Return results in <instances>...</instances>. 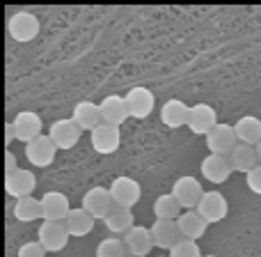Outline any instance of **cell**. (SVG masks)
Segmentation results:
<instances>
[{
    "label": "cell",
    "instance_id": "6da1fadb",
    "mask_svg": "<svg viewBox=\"0 0 261 257\" xmlns=\"http://www.w3.org/2000/svg\"><path fill=\"white\" fill-rule=\"evenodd\" d=\"M69 230L64 221H44L37 230V241L44 246L46 253H60L69 244Z\"/></svg>",
    "mask_w": 261,
    "mask_h": 257
},
{
    "label": "cell",
    "instance_id": "7a4b0ae2",
    "mask_svg": "<svg viewBox=\"0 0 261 257\" xmlns=\"http://www.w3.org/2000/svg\"><path fill=\"white\" fill-rule=\"evenodd\" d=\"M7 32L14 41L28 44V41H32L37 35H39V18H37L32 12H16L9 16Z\"/></svg>",
    "mask_w": 261,
    "mask_h": 257
},
{
    "label": "cell",
    "instance_id": "3957f363",
    "mask_svg": "<svg viewBox=\"0 0 261 257\" xmlns=\"http://www.w3.org/2000/svg\"><path fill=\"white\" fill-rule=\"evenodd\" d=\"M195 212L206 223H220V221H225L227 212H229V204H227V198L220 191H206Z\"/></svg>",
    "mask_w": 261,
    "mask_h": 257
},
{
    "label": "cell",
    "instance_id": "277c9868",
    "mask_svg": "<svg viewBox=\"0 0 261 257\" xmlns=\"http://www.w3.org/2000/svg\"><path fill=\"white\" fill-rule=\"evenodd\" d=\"M35 189H37V177H35V172L28 170V168H18V170L5 175V191H7V195H12V198H16V200L30 198V195L35 193Z\"/></svg>",
    "mask_w": 261,
    "mask_h": 257
},
{
    "label": "cell",
    "instance_id": "5b68a950",
    "mask_svg": "<svg viewBox=\"0 0 261 257\" xmlns=\"http://www.w3.org/2000/svg\"><path fill=\"white\" fill-rule=\"evenodd\" d=\"M204 193H206V191L202 189V184H199L195 177H188V175L179 177V179L174 181V186H172V195L179 200V204L186 212H188V209H197Z\"/></svg>",
    "mask_w": 261,
    "mask_h": 257
},
{
    "label": "cell",
    "instance_id": "8992f818",
    "mask_svg": "<svg viewBox=\"0 0 261 257\" xmlns=\"http://www.w3.org/2000/svg\"><path fill=\"white\" fill-rule=\"evenodd\" d=\"M55 154H58V145L50 140V135H39L37 140L25 145V158L35 168L50 166L55 161Z\"/></svg>",
    "mask_w": 261,
    "mask_h": 257
},
{
    "label": "cell",
    "instance_id": "52a82bcc",
    "mask_svg": "<svg viewBox=\"0 0 261 257\" xmlns=\"http://www.w3.org/2000/svg\"><path fill=\"white\" fill-rule=\"evenodd\" d=\"M239 145L236 131L231 124H222L218 122L216 129L206 135V147L211 149V154H220V156H229L234 152V147Z\"/></svg>",
    "mask_w": 261,
    "mask_h": 257
},
{
    "label": "cell",
    "instance_id": "ba28073f",
    "mask_svg": "<svg viewBox=\"0 0 261 257\" xmlns=\"http://www.w3.org/2000/svg\"><path fill=\"white\" fill-rule=\"evenodd\" d=\"M110 195H113L115 204H122V207L130 209L140 202L142 189H140V184L135 179H130V177H117V179H113V184H110Z\"/></svg>",
    "mask_w": 261,
    "mask_h": 257
},
{
    "label": "cell",
    "instance_id": "9c48e42d",
    "mask_svg": "<svg viewBox=\"0 0 261 257\" xmlns=\"http://www.w3.org/2000/svg\"><path fill=\"white\" fill-rule=\"evenodd\" d=\"M218 124V115L216 110L211 108L208 104H195L190 106V113H188V127L195 135H208Z\"/></svg>",
    "mask_w": 261,
    "mask_h": 257
},
{
    "label": "cell",
    "instance_id": "30bf717a",
    "mask_svg": "<svg viewBox=\"0 0 261 257\" xmlns=\"http://www.w3.org/2000/svg\"><path fill=\"white\" fill-rule=\"evenodd\" d=\"M113 195H110V189H103V186H94L90 189L85 195H83V209L90 212L96 221H103L108 216V212L113 209Z\"/></svg>",
    "mask_w": 261,
    "mask_h": 257
},
{
    "label": "cell",
    "instance_id": "8fae6325",
    "mask_svg": "<svg viewBox=\"0 0 261 257\" xmlns=\"http://www.w3.org/2000/svg\"><path fill=\"white\" fill-rule=\"evenodd\" d=\"M92 147L99 154L108 156V154H115L119 149V143H122V133H119V127H113V124L101 122L99 127L92 131Z\"/></svg>",
    "mask_w": 261,
    "mask_h": 257
},
{
    "label": "cell",
    "instance_id": "7c38bea8",
    "mask_svg": "<svg viewBox=\"0 0 261 257\" xmlns=\"http://www.w3.org/2000/svg\"><path fill=\"white\" fill-rule=\"evenodd\" d=\"M124 97H126L130 118H135V120H147L149 115L153 113L156 99H153V92L147 90V87H130V90H128Z\"/></svg>",
    "mask_w": 261,
    "mask_h": 257
},
{
    "label": "cell",
    "instance_id": "4fadbf2b",
    "mask_svg": "<svg viewBox=\"0 0 261 257\" xmlns=\"http://www.w3.org/2000/svg\"><path fill=\"white\" fill-rule=\"evenodd\" d=\"M14 129H16V140L23 145L32 143V140H37L41 133V129H44V124H41V118L37 113H32V110H21V113L14 118Z\"/></svg>",
    "mask_w": 261,
    "mask_h": 257
},
{
    "label": "cell",
    "instance_id": "5bb4252c",
    "mask_svg": "<svg viewBox=\"0 0 261 257\" xmlns=\"http://www.w3.org/2000/svg\"><path fill=\"white\" fill-rule=\"evenodd\" d=\"M199 170H202V177H204L206 181H211V184H222V181L229 179V175L234 172V168H231L229 156H220V154H208V156L202 161Z\"/></svg>",
    "mask_w": 261,
    "mask_h": 257
},
{
    "label": "cell",
    "instance_id": "9a60e30c",
    "mask_svg": "<svg viewBox=\"0 0 261 257\" xmlns=\"http://www.w3.org/2000/svg\"><path fill=\"white\" fill-rule=\"evenodd\" d=\"M81 127H78L73 120H55L48 129V135L58 149H71L76 147V143L81 140Z\"/></svg>",
    "mask_w": 261,
    "mask_h": 257
},
{
    "label": "cell",
    "instance_id": "2e32d148",
    "mask_svg": "<svg viewBox=\"0 0 261 257\" xmlns=\"http://www.w3.org/2000/svg\"><path fill=\"white\" fill-rule=\"evenodd\" d=\"M99 106H101V120H103L106 124H113V127H122V124L130 118L126 97L108 95Z\"/></svg>",
    "mask_w": 261,
    "mask_h": 257
},
{
    "label": "cell",
    "instance_id": "e0dca14e",
    "mask_svg": "<svg viewBox=\"0 0 261 257\" xmlns=\"http://www.w3.org/2000/svg\"><path fill=\"white\" fill-rule=\"evenodd\" d=\"M71 214L69 207V198L60 191H48L41 198V216L44 221H67V216Z\"/></svg>",
    "mask_w": 261,
    "mask_h": 257
},
{
    "label": "cell",
    "instance_id": "ac0fdd59",
    "mask_svg": "<svg viewBox=\"0 0 261 257\" xmlns=\"http://www.w3.org/2000/svg\"><path fill=\"white\" fill-rule=\"evenodd\" d=\"M124 244L128 248L130 257H147L153 248V239H151V230L142 225H135L124 235Z\"/></svg>",
    "mask_w": 261,
    "mask_h": 257
},
{
    "label": "cell",
    "instance_id": "d6986e66",
    "mask_svg": "<svg viewBox=\"0 0 261 257\" xmlns=\"http://www.w3.org/2000/svg\"><path fill=\"white\" fill-rule=\"evenodd\" d=\"M149 230H151V239H153V246H156V248H167L170 250L176 241L184 239L181 232H179L176 221H158L156 218V223H153Z\"/></svg>",
    "mask_w": 261,
    "mask_h": 257
},
{
    "label": "cell",
    "instance_id": "ffe728a7",
    "mask_svg": "<svg viewBox=\"0 0 261 257\" xmlns=\"http://www.w3.org/2000/svg\"><path fill=\"white\" fill-rule=\"evenodd\" d=\"M71 120L81 127V131H94L99 127L103 120H101V106L94 104V101H81V104H76V108H73V115Z\"/></svg>",
    "mask_w": 261,
    "mask_h": 257
},
{
    "label": "cell",
    "instance_id": "44dd1931",
    "mask_svg": "<svg viewBox=\"0 0 261 257\" xmlns=\"http://www.w3.org/2000/svg\"><path fill=\"white\" fill-rule=\"evenodd\" d=\"M190 106H186L181 99H167L161 108V122L170 129H179L188 124Z\"/></svg>",
    "mask_w": 261,
    "mask_h": 257
},
{
    "label": "cell",
    "instance_id": "7402d4cb",
    "mask_svg": "<svg viewBox=\"0 0 261 257\" xmlns=\"http://www.w3.org/2000/svg\"><path fill=\"white\" fill-rule=\"evenodd\" d=\"M176 225H179V232H181V237H184V239L197 241L199 237L206 232L208 223L204 221V218L199 216L195 209H188V212H184L179 218H176Z\"/></svg>",
    "mask_w": 261,
    "mask_h": 257
},
{
    "label": "cell",
    "instance_id": "603a6c76",
    "mask_svg": "<svg viewBox=\"0 0 261 257\" xmlns=\"http://www.w3.org/2000/svg\"><path fill=\"white\" fill-rule=\"evenodd\" d=\"M234 131H236V138L243 145L257 147L261 143V120L254 118V115H243V118L234 124Z\"/></svg>",
    "mask_w": 261,
    "mask_h": 257
},
{
    "label": "cell",
    "instance_id": "cb8c5ba5",
    "mask_svg": "<svg viewBox=\"0 0 261 257\" xmlns=\"http://www.w3.org/2000/svg\"><path fill=\"white\" fill-rule=\"evenodd\" d=\"M133 212L128 207H122V204H113V209L108 212V216L103 218L106 227H108L113 235H126L133 225Z\"/></svg>",
    "mask_w": 261,
    "mask_h": 257
},
{
    "label": "cell",
    "instance_id": "d4e9b609",
    "mask_svg": "<svg viewBox=\"0 0 261 257\" xmlns=\"http://www.w3.org/2000/svg\"><path fill=\"white\" fill-rule=\"evenodd\" d=\"M229 161H231V168H234L236 172H243V175H248L250 170H254V168L259 166L257 149L250 147V145H243V143H239L234 147V152L229 154Z\"/></svg>",
    "mask_w": 261,
    "mask_h": 257
},
{
    "label": "cell",
    "instance_id": "484cf974",
    "mask_svg": "<svg viewBox=\"0 0 261 257\" xmlns=\"http://www.w3.org/2000/svg\"><path fill=\"white\" fill-rule=\"evenodd\" d=\"M64 223H67V230L71 237H87L94 230L96 218L92 216L90 212H85L83 207H78V209H71V214L67 216Z\"/></svg>",
    "mask_w": 261,
    "mask_h": 257
},
{
    "label": "cell",
    "instance_id": "4316f807",
    "mask_svg": "<svg viewBox=\"0 0 261 257\" xmlns=\"http://www.w3.org/2000/svg\"><path fill=\"white\" fill-rule=\"evenodd\" d=\"M181 204L179 200L174 198L172 193H163L156 198V202H153V214H156L158 221H176V218L181 216Z\"/></svg>",
    "mask_w": 261,
    "mask_h": 257
},
{
    "label": "cell",
    "instance_id": "83f0119b",
    "mask_svg": "<svg viewBox=\"0 0 261 257\" xmlns=\"http://www.w3.org/2000/svg\"><path fill=\"white\" fill-rule=\"evenodd\" d=\"M14 216L21 223H32V221L44 218L41 216V200H37L35 195L16 200V204H14Z\"/></svg>",
    "mask_w": 261,
    "mask_h": 257
},
{
    "label": "cell",
    "instance_id": "f1b7e54d",
    "mask_svg": "<svg viewBox=\"0 0 261 257\" xmlns=\"http://www.w3.org/2000/svg\"><path fill=\"white\" fill-rule=\"evenodd\" d=\"M96 257H128V248L124 244V239L108 237L96 246Z\"/></svg>",
    "mask_w": 261,
    "mask_h": 257
},
{
    "label": "cell",
    "instance_id": "f546056e",
    "mask_svg": "<svg viewBox=\"0 0 261 257\" xmlns=\"http://www.w3.org/2000/svg\"><path fill=\"white\" fill-rule=\"evenodd\" d=\"M167 257H202V250H199L197 241H193V239H179L170 248V255H167Z\"/></svg>",
    "mask_w": 261,
    "mask_h": 257
},
{
    "label": "cell",
    "instance_id": "4dcf8cb0",
    "mask_svg": "<svg viewBox=\"0 0 261 257\" xmlns=\"http://www.w3.org/2000/svg\"><path fill=\"white\" fill-rule=\"evenodd\" d=\"M16 257H46V250L39 241H28V244L18 246Z\"/></svg>",
    "mask_w": 261,
    "mask_h": 257
},
{
    "label": "cell",
    "instance_id": "1f68e13d",
    "mask_svg": "<svg viewBox=\"0 0 261 257\" xmlns=\"http://www.w3.org/2000/svg\"><path fill=\"white\" fill-rule=\"evenodd\" d=\"M245 177H248V189L252 191L254 195H261V163L254 170H250Z\"/></svg>",
    "mask_w": 261,
    "mask_h": 257
},
{
    "label": "cell",
    "instance_id": "d6a6232c",
    "mask_svg": "<svg viewBox=\"0 0 261 257\" xmlns=\"http://www.w3.org/2000/svg\"><path fill=\"white\" fill-rule=\"evenodd\" d=\"M14 170H18V166H16V156H14L12 152H5V175H9V172H14Z\"/></svg>",
    "mask_w": 261,
    "mask_h": 257
},
{
    "label": "cell",
    "instance_id": "836d02e7",
    "mask_svg": "<svg viewBox=\"0 0 261 257\" xmlns=\"http://www.w3.org/2000/svg\"><path fill=\"white\" fill-rule=\"evenodd\" d=\"M12 140H16V129H14L12 122H7L5 124V145H7V149H9V143H12Z\"/></svg>",
    "mask_w": 261,
    "mask_h": 257
},
{
    "label": "cell",
    "instance_id": "e575fe53",
    "mask_svg": "<svg viewBox=\"0 0 261 257\" xmlns=\"http://www.w3.org/2000/svg\"><path fill=\"white\" fill-rule=\"evenodd\" d=\"M254 149H257V156H259V163H261V143L257 145V147H254Z\"/></svg>",
    "mask_w": 261,
    "mask_h": 257
},
{
    "label": "cell",
    "instance_id": "d590c367",
    "mask_svg": "<svg viewBox=\"0 0 261 257\" xmlns=\"http://www.w3.org/2000/svg\"><path fill=\"white\" fill-rule=\"evenodd\" d=\"M202 257H218V255H202Z\"/></svg>",
    "mask_w": 261,
    "mask_h": 257
}]
</instances>
